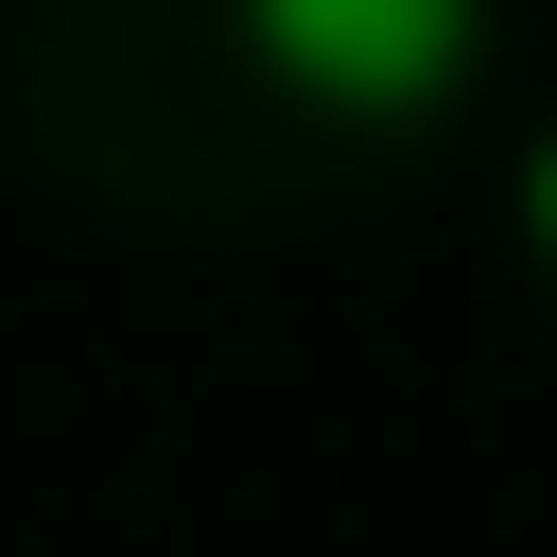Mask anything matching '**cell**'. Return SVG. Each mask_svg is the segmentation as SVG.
<instances>
[{"label":"cell","mask_w":557,"mask_h":557,"mask_svg":"<svg viewBox=\"0 0 557 557\" xmlns=\"http://www.w3.org/2000/svg\"><path fill=\"white\" fill-rule=\"evenodd\" d=\"M258 44L300 108H364V129H408L429 86L472 65V0H258Z\"/></svg>","instance_id":"6da1fadb"},{"label":"cell","mask_w":557,"mask_h":557,"mask_svg":"<svg viewBox=\"0 0 557 557\" xmlns=\"http://www.w3.org/2000/svg\"><path fill=\"white\" fill-rule=\"evenodd\" d=\"M536 236H557V172H536Z\"/></svg>","instance_id":"7a4b0ae2"}]
</instances>
